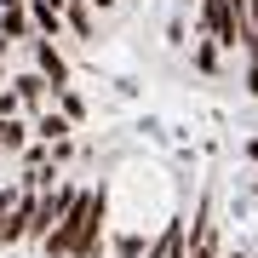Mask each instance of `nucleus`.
I'll use <instances>...</instances> for the list:
<instances>
[{
  "label": "nucleus",
  "mask_w": 258,
  "mask_h": 258,
  "mask_svg": "<svg viewBox=\"0 0 258 258\" xmlns=\"http://www.w3.org/2000/svg\"><path fill=\"white\" fill-rule=\"evenodd\" d=\"M35 69L46 81V92H69V63H63V52L52 40H35Z\"/></svg>",
  "instance_id": "f03ea898"
},
{
  "label": "nucleus",
  "mask_w": 258,
  "mask_h": 258,
  "mask_svg": "<svg viewBox=\"0 0 258 258\" xmlns=\"http://www.w3.org/2000/svg\"><path fill=\"white\" fill-rule=\"evenodd\" d=\"M52 98H57V115H63L69 126H75V120L86 115V98H81V92H52Z\"/></svg>",
  "instance_id": "1a4fd4ad"
},
{
  "label": "nucleus",
  "mask_w": 258,
  "mask_h": 258,
  "mask_svg": "<svg viewBox=\"0 0 258 258\" xmlns=\"http://www.w3.org/2000/svg\"><path fill=\"white\" fill-rule=\"evenodd\" d=\"M63 23H69L81 40H92V18H86V0H69V6H63Z\"/></svg>",
  "instance_id": "6e6552de"
},
{
  "label": "nucleus",
  "mask_w": 258,
  "mask_h": 258,
  "mask_svg": "<svg viewBox=\"0 0 258 258\" xmlns=\"http://www.w3.org/2000/svg\"><path fill=\"white\" fill-rule=\"evenodd\" d=\"M230 258H247V252H230Z\"/></svg>",
  "instance_id": "a211bd4d"
},
{
  "label": "nucleus",
  "mask_w": 258,
  "mask_h": 258,
  "mask_svg": "<svg viewBox=\"0 0 258 258\" xmlns=\"http://www.w3.org/2000/svg\"><path fill=\"white\" fill-rule=\"evenodd\" d=\"M29 144V126L23 120H0V149H23Z\"/></svg>",
  "instance_id": "9d476101"
},
{
  "label": "nucleus",
  "mask_w": 258,
  "mask_h": 258,
  "mask_svg": "<svg viewBox=\"0 0 258 258\" xmlns=\"http://www.w3.org/2000/svg\"><path fill=\"white\" fill-rule=\"evenodd\" d=\"M0 92H6V63H0Z\"/></svg>",
  "instance_id": "2eb2a0df"
},
{
  "label": "nucleus",
  "mask_w": 258,
  "mask_h": 258,
  "mask_svg": "<svg viewBox=\"0 0 258 258\" xmlns=\"http://www.w3.org/2000/svg\"><path fill=\"white\" fill-rule=\"evenodd\" d=\"M144 258H184V224H166V230H161V241H155Z\"/></svg>",
  "instance_id": "423d86ee"
},
{
  "label": "nucleus",
  "mask_w": 258,
  "mask_h": 258,
  "mask_svg": "<svg viewBox=\"0 0 258 258\" xmlns=\"http://www.w3.org/2000/svg\"><path fill=\"white\" fill-rule=\"evenodd\" d=\"M12 98H18V109H35V115H46V81H40V75H18V81H12Z\"/></svg>",
  "instance_id": "7ed1b4c3"
},
{
  "label": "nucleus",
  "mask_w": 258,
  "mask_h": 258,
  "mask_svg": "<svg viewBox=\"0 0 258 258\" xmlns=\"http://www.w3.org/2000/svg\"><path fill=\"white\" fill-rule=\"evenodd\" d=\"M247 155H252V161H258V138H252V144H247Z\"/></svg>",
  "instance_id": "4468645a"
},
{
  "label": "nucleus",
  "mask_w": 258,
  "mask_h": 258,
  "mask_svg": "<svg viewBox=\"0 0 258 258\" xmlns=\"http://www.w3.org/2000/svg\"><path fill=\"white\" fill-rule=\"evenodd\" d=\"M195 69H201V75H218V46H212V40L195 46Z\"/></svg>",
  "instance_id": "9b49d317"
},
{
  "label": "nucleus",
  "mask_w": 258,
  "mask_h": 258,
  "mask_svg": "<svg viewBox=\"0 0 258 258\" xmlns=\"http://www.w3.org/2000/svg\"><path fill=\"white\" fill-rule=\"evenodd\" d=\"M46 6H57V12H63V6H69V0H46Z\"/></svg>",
  "instance_id": "f3484780"
},
{
  "label": "nucleus",
  "mask_w": 258,
  "mask_h": 258,
  "mask_svg": "<svg viewBox=\"0 0 258 258\" xmlns=\"http://www.w3.org/2000/svg\"><path fill=\"white\" fill-rule=\"evenodd\" d=\"M86 6H98V12H109V6H115V0H86Z\"/></svg>",
  "instance_id": "ddd939ff"
},
{
  "label": "nucleus",
  "mask_w": 258,
  "mask_h": 258,
  "mask_svg": "<svg viewBox=\"0 0 258 258\" xmlns=\"http://www.w3.org/2000/svg\"><path fill=\"white\" fill-rule=\"evenodd\" d=\"M69 224V258H98L103 252V195L98 189H81L75 207L63 212Z\"/></svg>",
  "instance_id": "f257e3e1"
},
{
  "label": "nucleus",
  "mask_w": 258,
  "mask_h": 258,
  "mask_svg": "<svg viewBox=\"0 0 258 258\" xmlns=\"http://www.w3.org/2000/svg\"><path fill=\"white\" fill-rule=\"evenodd\" d=\"M35 132H40V144H46V149H52V144H63V138H69V132H75V126H69V120H63V115H52V109H46V115H35Z\"/></svg>",
  "instance_id": "0eeeda50"
},
{
  "label": "nucleus",
  "mask_w": 258,
  "mask_h": 258,
  "mask_svg": "<svg viewBox=\"0 0 258 258\" xmlns=\"http://www.w3.org/2000/svg\"><path fill=\"white\" fill-rule=\"evenodd\" d=\"M247 92L258 98V57H252V63H247Z\"/></svg>",
  "instance_id": "f8f14e48"
},
{
  "label": "nucleus",
  "mask_w": 258,
  "mask_h": 258,
  "mask_svg": "<svg viewBox=\"0 0 258 258\" xmlns=\"http://www.w3.org/2000/svg\"><path fill=\"white\" fill-rule=\"evenodd\" d=\"M35 35V29H29V18H23V6H0V40H29Z\"/></svg>",
  "instance_id": "39448f33"
},
{
  "label": "nucleus",
  "mask_w": 258,
  "mask_h": 258,
  "mask_svg": "<svg viewBox=\"0 0 258 258\" xmlns=\"http://www.w3.org/2000/svg\"><path fill=\"white\" fill-rule=\"evenodd\" d=\"M23 18H29V29H40V35H57V29H63V12L46 6V0H29Z\"/></svg>",
  "instance_id": "20e7f679"
},
{
  "label": "nucleus",
  "mask_w": 258,
  "mask_h": 258,
  "mask_svg": "<svg viewBox=\"0 0 258 258\" xmlns=\"http://www.w3.org/2000/svg\"><path fill=\"white\" fill-rule=\"evenodd\" d=\"M0 6H29V0H0Z\"/></svg>",
  "instance_id": "dca6fc26"
}]
</instances>
